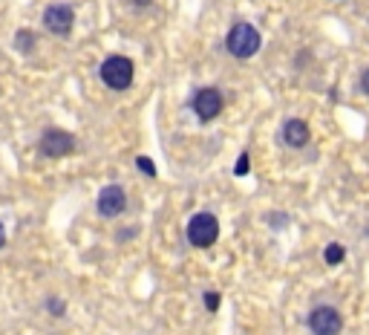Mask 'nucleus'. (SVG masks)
<instances>
[{
    "instance_id": "15",
    "label": "nucleus",
    "mask_w": 369,
    "mask_h": 335,
    "mask_svg": "<svg viewBox=\"0 0 369 335\" xmlns=\"http://www.w3.org/2000/svg\"><path fill=\"white\" fill-rule=\"evenodd\" d=\"M358 87H360V93H363V96H369V70H363V72H360Z\"/></svg>"
},
{
    "instance_id": "3",
    "label": "nucleus",
    "mask_w": 369,
    "mask_h": 335,
    "mask_svg": "<svg viewBox=\"0 0 369 335\" xmlns=\"http://www.w3.org/2000/svg\"><path fill=\"white\" fill-rule=\"evenodd\" d=\"M216 237H219V220L214 214L202 212V214L191 217V223H188V240H191V246L208 248V246L216 243Z\"/></svg>"
},
{
    "instance_id": "7",
    "label": "nucleus",
    "mask_w": 369,
    "mask_h": 335,
    "mask_svg": "<svg viewBox=\"0 0 369 335\" xmlns=\"http://www.w3.org/2000/svg\"><path fill=\"white\" fill-rule=\"evenodd\" d=\"M222 93L219 90H214V87H205V90H199L197 96H194V101H191V107H194V113L202 119V121H211V119H216L219 113H222Z\"/></svg>"
},
{
    "instance_id": "8",
    "label": "nucleus",
    "mask_w": 369,
    "mask_h": 335,
    "mask_svg": "<svg viewBox=\"0 0 369 335\" xmlns=\"http://www.w3.org/2000/svg\"><path fill=\"white\" fill-rule=\"evenodd\" d=\"M127 205V197L119 185H104L99 194V214L101 217H119Z\"/></svg>"
},
{
    "instance_id": "17",
    "label": "nucleus",
    "mask_w": 369,
    "mask_h": 335,
    "mask_svg": "<svg viewBox=\"0 0 369 335\" xmlns=\"http://www.w3.org/2000/svg\"><path fill=\"white\" fill-rule=\"evenodd\" d=\"M4 246H6V229L0 226V248H4Z\"/></svg>"
},
{
    "instance_id": "6",
    "label": "nucleus",
    "mask_w": 369,
    "mask_h": 335,
    "mask_svg": "<svg viewBox=\"0 0 369 335\" xmlns=\"http://www.w3.org/2000/svg\"><path fill=\"white\" fill-rule=\"evenodd\" d=\"M72 23H75V12H72V6H67V4H53L50 9L43 12V26L50 29L53 35L67 38V35L72 32Z\"/></svg>"
},
{
    "instance_id": "1",
    "label": "nucleus",
    "mask_w": 369,
    "mask_h": 335,
    "mask_svg": "<svg viewBox=\"0 0 369 335\" xmlns=\"http://www.w3.org/2000/svg\"><path fill=\"white\" fill-rule=\"evenodd\" d=\"M225 47L234 58H251V55L260 53V32L251 23H237L228 32Z\"/></svg>"
},
{
    "instance_id": "10",
    "label": "nucleus",
    "mask_w": 369,
    "mask_h": 335,
    "mask_svg": "<svg viewBox=\"0 0 369 335\" xmlns=\"http://www.w3.org/2000/svg\"><path fill=\"white\" fill-rule=\"evenodd\" d=\"M323 258H326L329 266H341L343 258H346V248H343L341 243H329L326 248H323Z\"/></svg>"
},
{
    "instance_id": "13",
    "label": "nucleus",
    "mask_w": 369,
    "mask_h": 335,
    "mask_svg": "<svg viewBox=\"0 0 369 335\" xmlns=\"http://www.w3.org/2000/svg\"><path fill=\"white\" fill-rule=\"evenodd\" d=\"M248 171H251V168H248V153H243V156L237 159V165H234V174H237V177H246Z\"/></svg>"
},
{
    "instance_id": "12",
    "label": "nucleus",
    "mask_w": 369,
    "mask_h": 335,
    "mask_svg": "<svg viewBox=\"0 0 369 335\" xmlns=\"http://www.w3.org/2000/svg\"><path fill=\"white\" fill-rule=\"evenodd\" d=\"M136 165H138V171H142V174H148V177H156V165H153L148 156H138V159H136Z\"/></svg>"
},
{
    "instance_id": "14",
    "label": "nucleus",
    "mask_w": 369,
    "mask_h": 335,
    "mask_svg": "<svg viewBox=\"0 0 369 335\" xmlns=\"http://www.w3.org/2000/svg\"><path fill=\"white\" fill-rule=\"evenodd\" d=\"M219 301H222V298H219V292H205V307H208L211 312L219 309Z\"/></svg>"
},
{
    "instance_id": "16",
    "label": "nucleus",
    "mask_w": 369,
    "mask_h": 335,
    "mask_svg": "<svg viewBox=\"0 0 369 335\" xmlns=\"http://www.w3.org/2000/svg\"><path fill=\"white\" fill-rule=\"evenodd\" d=\"M50 312H53V315H64V301L50 298Z\"/></svg>"
},
{
    "instance_id": "5",
    "label": "nucleus",
    "mask_w": 369,
    "mask_h": 335,
    "mask_svg": "<svg viewBox=\"0 0 369 335\" xmlns=\"http://www.w3.org/2000/svg\"><path fill=\"white\" fill-rule=\"evenodd\" d=\"M309 329L314 335H341L343 318L335 307H317L309 312Z\"/></svg>"
},
{
    "instance_id": "4",
    "label": "nucleus",
    "mask_w": 369,
    "mask_h": 335,
    "mask_svg": "<svg viewBox=\"0 0 369 335\" xmlns=\"http://www.w3.org/2000/svg\"><path fill=\"white\" fill-rule=\"evenodd\" d=\"M38 148H40V153H43V156H50V159H61V156H70V153L75 150V136H72V133H67V131L53 128V131H46V133L40 136Z\"/></svg>"
},
{
    "instance_id": "2",
    "label": "nucleus",
    "mask_w": 369,
    "mask_h": 335,
    "mask_svg": "<svg viewBox=\"0 0 369 335\" xmlns=\"http://www.w3.org/2000/svg\"><path fill=\"white\" fill-rule=\"evenodd\" d=\"M101 81L110 90H127L133 84V61L124 55H110L101 64Z\"/></svg>"
},
{
    "instance_id": "11",
    "label": "nucleus",
    "mask_w": 369,
    "mask_h": 335,
    "mask_svg": "<svg viewBox=\"0 0 369 335\" xmlns=\"http://www.w3.org/2000/svg\"><path fill=\"white\" fill-rule=\"evenodd\" d=\"M15 47H18V53H29V50L35 47V35H32L29 29H21V32L15 35Z\"/></svg>"
},
{
    "instance_id": "9",
    "label": "nucleus",
    "mask_w": 369,
    "mask_h": 335,
    "mask_svg": "<svg viewBox=\"0 0 369 335\" xmlns=\"http://www.w3.org/2000/svg\"><path fill=\"white\" fill-rule=\"evenodd\" d=\"M309 136H312V131H309V124L303 119H289L283 124V139H286L289 148H306Z\"/></svg>"
}]
</instances>
